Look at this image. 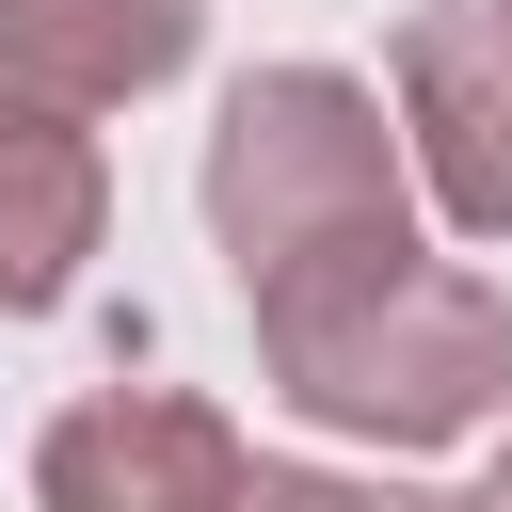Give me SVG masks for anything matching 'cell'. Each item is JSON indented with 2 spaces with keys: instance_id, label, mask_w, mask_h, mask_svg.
I'll return each mask as SVG.
<instances>
[{
  "instance_id": "6da1fadb",
  "label": "cell",
  "mask_w": 512,
  "mask_h": 512,
  "mask_svg": "<svg viewBox=\"0 0 512 512\" xmlns=\"http://www.w3.org/2000/svg\"><path fill=\"white\" fill-rule=\"evenodd\" d=\"M256 368L320 432L448 448V432L512 416V304L480 272H448V256H352V272L256 288Z\"/></svg>"
},
{
  "instance_id": "7a4b0ae2",
  "label": "cell",
  "mask_w": 512,
  "mask_h": 512,
  "mask_svg": "<svg viewBox=\"0 0 512 512\" xmlns=\"http://www.w3.org/2000/svg\"><path fill=\"white\" fill-rule=\"evenodd\" d=\"M208 240H224L240 304L352 272V256H416V176H400L384 96L336 64H256L208 128Z\"/></svg>"
},
{
  "instance_id": "3957f363",
  "label": "cell",
  "mask_w": 512,
  "mask_h": 512,
  "mask_svg": "<svg viewBox=\"0 0 512 512\" xmlns=\"http://www.w3.org/2000/svg\"><path fill=\"white\" fill-rule=\"evenodd\" d=\"M32 496H48V512H336V480L256 464V448H240L208 400H176V384H96V400H64L48 448H32Z\"/></svg>"
},
{
  "instance_id": "277c9868",
  "label": "cell",
  "mask_w": 512,
  "mask_h": 512,
  "mask_svg": "<svg viewBox=\"0 0 512 512\" xmlns=\"http://www.w3.org/2000/svg\"><path fill=\"white\" fill-rule=\"evenodd\" d=\"M400 144L464 240H512V0L400 16Z\"/></svg>"
},
{
  "instance_id": "5b68a950",
  "label": "cell",
  "mask_w": 512,
  "mask_h": 512,
  "mask_svg": "<svg viewBox=\"0 0 512 512\" xmlns=\"http://www.w3.org/2000/svg\"><path fill=\"white\" fill-rule=\"evenodd\" d=\"M96 224H112L96 128L48 112V96H0V320H48L96 256Z\"/></svg>"
},
{
  "instance_id": "8992f818",
  "label": "cell",
  "mask_w": 512,
  "mask_h": 512,
  "mask_svg": "<svg viewBox=\"0 0 512 512\" xmlns=\"http://www.w3.org/2000/svg\"><path fill=\"white\" fill-rule=\"evenodd\" d=\"M208 0H0V96H48V112H112V96H160L192 64Z\"/></svg>"
},
{
  "instance_id": "52a82bcc",
  "label": "cell",
  "mask_w": 512,
  "mask_h": 512,
  "mask_svg": "<svg viewBox=\"0 0 512 512\" xmlns=\"http://www.w3.org/2000/svg\"><path fill=\"white\" fill-rule=\"evenodd\" d=\"M336 512H480V496H384V480H336Z\"/></svg>"
},
{
  "instance_id": "ba28073f",
  "label": "cell",
  "mask_w": 512,
  "mask_h": 512,
  "mask_svg": "<svg viewBox=\"0 0 512 512\" xmlns=\"http://www.w3.org/2000/svg\"><path fill=\"white\" fill-rule=\"evenodd\" d=\"M480 512H512V448H496V496H480Z\"/></svg>"
}]
</instances>
